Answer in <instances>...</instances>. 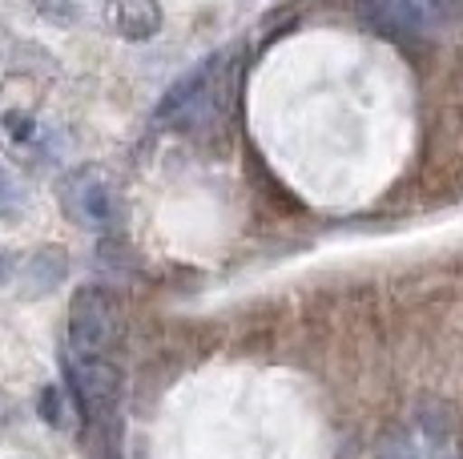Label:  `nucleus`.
I'll list each match as a JSON object with an SVG mask.
<instances>
[{
    "instance_id": "11",
    "label": "nucleus",
    "mask_w": 463,
    "mask_h": 459,
    "mask_svg": "<svg viewBox=\"0 0 463 459\" xmlns=\"http://www.w3.org/2000/svg\"><path fill=\"white\" fill-rule=\"evenodd\" d=\"M456 5H459V0H448V8H456Z\"/></svg>"
},
{
    "instance_id": "6",
    "label": "nucleus",
    "mask_w": 463,
    "mask_h": 459,
    "mask_svg": "<svg viewBox=\"0 0 463 459\" xmlns=\"http://www.w3.org/2000/svg\"><path fill=\"white\" fill-rule=\"evenodd\" d=\"M101 16L121 41H149L162 33L165 24V8L162 0H105Z\"/></svg>"
},
{
    "instance_id": "2",
    "label": "nucleus",
    "mask_w": 463,
    "mask_h": 459,
    "mask_svg": "<svg viewBox=\"0 0 463 459\" xmlns=\"http://www.w3.org/2000/svg\"><path fill=\"white\" fill-rule=\"evenodd\" d=\"M61 206L77 226L109 230L121 218V190L105 165H81L61 182Z\"/></svg>"
},
{
    "instance_id": "8",
    "label": "nucleus",
    "mask_w": 463,
    "mask_h": 459,
    "mask_svg": "<svg viewBox=\"0 0 463 459\" xmlns=\"http://www.w3.org/2000/svg\"><path fill=\"white\" fill-rule=\"evenodd\" d=\"M21 201H24V190L16 185L13 173H8L5 165H0V214H8V210L21 206Z\"/></svg>"
},
{
    "instance_id": "9",
    "label": "nucleus",
    "mask_w": 463,
    "mask_h": 459,
    "mask_svg": "<svg viewBox=\"0 0 463 459\" xmlns=\"http://www.w3.org/2000/svg\"><path fill=\"white\" fill-rule=\"evenodd\" d=\"M383 459H420V452H415V447L407 444V439H395V444H391L387 452H383Z\"/></svg>"
},
{
    "instance_id": "5",
    "label": "nucleus",
    "mask_w": 463,
    "mask_h": 459,
    "mask_svg": "<svg viewBox=\"0 0 463 459\" xmlns=\"http://www.w3.org/2000/svg\"><path fill=\"white\" fill-rule=\"evenodd\" d=\"M69 379H73V387H77L81 407L93 415V419L118 411V399H121L118 359H69Z\"/></svg>"
},
{
    "instance_id": "3",
    "label": "nucleus",
    "mask_w": 463,
    "mask_h": 459,
    "mask_svg": "<svg viewBox=\"0 0 463 459\" xmlns=\"http://www.w3.org/2000/svg\"><path fill=\"white\" fill-rule=\"evenodd\" d=\"M354 5L375 29H387L395 37H423L439 29L448 13V0H354Z\"/></svg>"
},
{
    "instance_id": "7",
    "label": "nucleus",
    "mask_w": 463,
    "mask_h": 459,
    "mask_svg": "<svg viewBox=\"0 0 463 459\" xmlns=\"http://www.w3.org/2000/svg\"><path fill=\"white\" fill-rule=\"evenodd\" d=\"M69 275V258H65V250H52V246H44V250H37L29 258V267H24V275H21V290L29 298H37V295H49V290H57L61 282H65Z\"/></svg>"
},
{
    "instance_id": "4",
    "label": "nucleus",
    "mask_w": 463,
    "mask_h": 459,
    "mask_svg": "<svg viewBox=\"0 0 463 459\" xmlns=\"http://www.w3.org/2000/svg\"><path fill=\"white\" fill-rule=\"evenodd\" d=\"M226 61H230V52H210L206 61H198V65L190 69V73L177 77V81L169 85V93L157 101V121H162V126H177V129L190 126V117H194V109H198L202 93H206L213 77L226 69Z\"/></svg>"
},
{
    "instance_id": "1",
    "label": "nucleus",
    "mask_w": 463,
    "mask_h": 459,
    "mask_svg": "<svg viewBox=\"0 0 463 459\" xmlns=\"http://www.w3.org/2000/svg\"><path fill=\"white\" fill-rule=\"evenodd\" d=\"M65 359H118L121 334V306L105 286H81L69 306L65 326Z\"/></svg>"
},
{
    "instance_id": "10",
    "label": "nucleus",
    "mask_w": 463,
    "mask_h": 459,
    "mask_svg": "<svg viewBox=\"0 0 463 459\" xmlns=\"http://www.w3.org/2000/svg\"><path fill=\"white\" fill-rule=\"evenodd\" d=\"M13 270H16L13 254H5V250H0V286H5V282H8V278H13Z\"/></svg>"
}]
</instances>
